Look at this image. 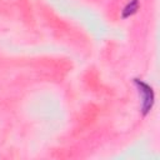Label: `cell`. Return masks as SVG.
<instances>
[{
    "label": "cell",
    "mask_w": 160,
    "mask_h": 160,
    "mask_svg": "<svg viewBox=\"0 0 160 160\" xmlns=\"http://www.w3.org/2000/svg\"><path fill=\"white\" fill-rule=\"evenodd\" d=\"M138 90H139V94L141 95V112L142 115H146L152 105H154V91H152V88L150 85H148L146 82L139 80V79H135L134 80Z\"/></svg>",
    "instance_id": "6da1fadb"
},
{
    "label": "cell",
    "mask_w": 160,
    "mask_h": 160,
    "mask_svg": "<svg viewBox=\"0 0 160 160\" xmlns=\"http://www.w3.org/2000/svg\"><path fill=\"white\" fill-rule=\"evenodd\" d=\"M138 9H139V0H130V1L128 2V5L124 8V10H122L121 18H122V19L129 18L130 15L135 14V12L138 11Z\"/></svg>",
    "instance_id": "7a4b0ae2"
}]
</instances>
